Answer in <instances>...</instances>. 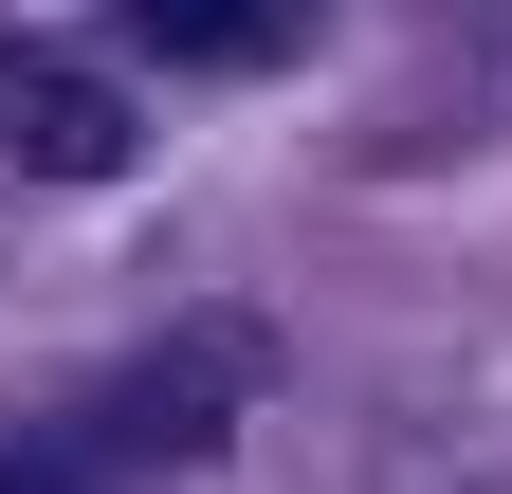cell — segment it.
Listing matches in <instances>:
<instances>
[{
  "mask_svg": "<svg viewBox=\"0 0 512 494\" xmlns=\"http://www.w3.org/2000/svg\"><path fill=\"white\" fill-rule=\"evenodd\" d=\"M0 147H19L37 183H128V147H147V129H128L92 74H55L37 37H0Z\"/></svg>",
  "mask_w": 512,
  "mask_h": 494,
  "instance_id": "1",
  "label": "cell"
},
{
  "mask_svg": "<svg viewBox=\"0 0 512 494\" xmlns=\"http://www.w3.org/2000/svg\"><path fill=\"white\" fill-rule=\"evenodd\" d=\"M128 37L183 55V74H256V55L311 37V0H128Z\"/></svg>",
  "mask_w": 512,
  "mask_h": 494,
  "instance_id": "2",
  "label": "cell"
},
{
  "mask_svg": "<svg viewBox=\"0 0 512 494\" xmlns=\"http://www.w3.org/2000/svg\"><path fill=\"white\" fill-rule=\"evenodd\" d=\"M110 440H0V494H92Z\"/></svg>",
  "mask_w": 512,
  "mask_h": 494,
  "instance_id": "3",
  "label": "cell"
}]
</instances>
